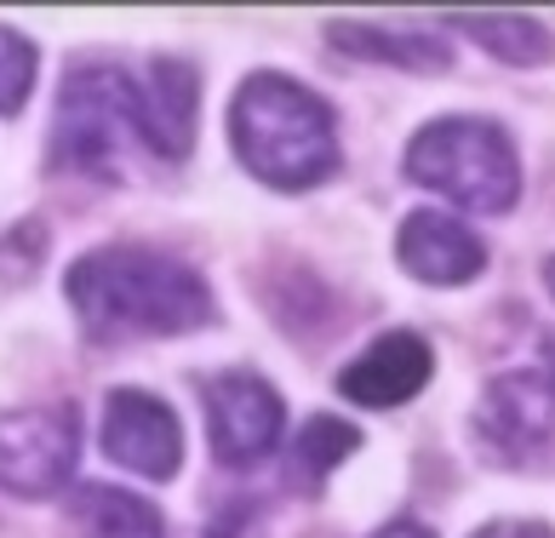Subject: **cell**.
<instances>
[{"label":"cell","instance_id":"6da1fadb","mask_svg":"<svg viewBox=\"0 0 555 538\" xmlns=\"http://www.w3.org/2000/svg\"><path fill=\"white\" fill-rule=\"evenodd\" d=\"M69 309L92 344L127 338H178L212 321V293L195 264L160 246H92L64 276Z\"/></svg>","mask_w":555,"mask_h":538},{"label":"cell","instance_id":"7a4b0ae2","mask_svg":"<svg viewBox=\"0 0 555 538\" xmlns=\"http://www.w3.org/2000/svg\"><path fill=\"white\" fill-rule=\"evenodd\" d=\"M230 143H235L241 167L263 178L270 190H315V183L338 172L333 103L275 69H258L235 87Z\"/></svg>","mask_w":555,"mask_h":538},{"label":"cell","instance_id":"3957f363","mask_svg":"<svg viewBox=\"0 0 555 538\" xmlns=\"http://www.w3.org/2000/svg\"><path fill=\"white\" fill-rule=\"evenodd\" d=\"M406 178L481 218H499L521 201L516 138L487 115H447V120H429L424 132H413V143H406Z\"/></svg>","mask_w":555,"mask_h":538},{"label":"cell","instance_id":"277c9868","mask_svg":"<svg viewBox=\"0 0 555 538\" xmlns=\"http://www.w3.org/2000/svg\"><path fill=\"white\" fill-rule=\"evenodd\" d=\"M127 143L155 155L138 75L115 64H75L64 87H57V110H52V167L87 172V178H120Z\"/></svg>","mask_w":555,"mask_h":538},{"label":"cell","instance_id":"5b68a950","mask_svg":"<svg viewBox=\"0 0 555 538\" xmlns=\"http://www.w3.org/2000/svg\"><path fill=\"white\" fill-rule=\"evenodd\" d=\"M469 430L492 464H532L555 441V372H499L469 412Z\"/></svg>","mask_w":555,"mask_h":538},{"label":"cell","instance_id":"8992f818","mask_svg":"<svg viewBox=\"0 0 555 538\" xmlns=\"http://www.w3.org/2000/svg\"><path fill=\"white\" fill-rule=\"evenodd\" d=\"M201 401H207V441L212 459L223 470H253L258 459H270L281 430H286V401L275 396V384L263 372H212L201 384Z\"/></svg>","mask_w":555,"mask_h":538},{"label":"cell","instance_id":"52a82bcc","mask_svg":"<svg viewBox=\"0 0 555 538\" xmlns=\"http://www.w3.org/2000/svg\"><path fill=\"white\" fill-rule=\"evenodd\" d=\"M80 430L69 407H17L0 412V487L12 499H52L69 487Z\"/></svg>","mask_w":555,"mask_h":538},{"label":"cell","instance_id":"ba28073f","mask_svg":"<svg viewBox=\"0 0 555 538\" xmlns=\"http://www.w3.org/2000/svg\"><path fill=\"white\" fill-rule=\"evenodd\" d=\"M98 447L104 459L132 470V475H150V482H172L183 470V424L178 412L150 396V389H132L120 384L104 396V419H98Z\"/></svg>","mask_w":555,"mask_h":538},{"label":"cell","instance_id":"9c48e42d","mask_svg":"<svg viewBox=\"0 0 555 538\" xmlns=\"http://www.w3.org/2000/svg\"><path fill=\"white\" fill-rule=\"evenodd\" d=\"M429 372H436L429 338L413 333V326H389V333H378L356 361L338 367L333 384H338V396L356 401V407H401L429 384Z\"/></svg>","mask_w":555,"mask_h":538},{"label":"cell","instance_id":"30bf717a","mask_svg":"<svg viewBox=\"0 0 555 538\" xmlns=\"http://www.w3.org/2000/svg\"><path fill=\"white\" fill-rule=\"evenodd\" d=\"M396 258H401L406 276L424 281V286H469L487 269V241L469 230L464 218L418 206V213H406L401 230H396Z\"/></svg>","mask_w":555,"mask_h":538},{"label":"cell","instance_id":"8fae6325","mask_svg":"<svg viewBox=\"0 0 555 538\" xmlns=\"http://www.w3.org/2000/svg\"><path fill=\"white\" fill-rule=\"evenodd\" d=\"M143 87V120H150V143L160 161H183L195 143V103H201V75L183 57H150L138 75Z\"/></svg>","mask_w":555,"mask_h":538},{"label":"cell","instance_id":"7c38bea8","mask_svg":"<svg viewBox=\"0 0 555 538\" xmlns=\"http://www.w3.org/2000/svg\"><path fill=\"white\" fill-rule=\"evenodd\" d=\"M338 52L361 57V64H396L413 75H447L452 69V47L429 29H401V24H333L326 29Z\"/></svg>","mask_w":555,"mask_h":538},{"label":"cell","instance_id":"4fadbf2b","mask_svg":"<svg viewBox=\"0 0 555 538\" xmlns=\"http://www.w3.org/2000/svg\"><path fill=\"white\" fill-rule=\"evenodd\" d=\"M447 29H459L469 47L492 52L509 69H539L555 57V35L532 12H447Z\"/></svg>","mask_w":555,"mask_h":538},{"label":"cell","instance_id":"5bb4252c","mask_svg":"<svg viewBox=\"0 0 555 538\" xmlns=\"http://www.w3.org/2000/svg\"><path fill=\"white\" fill-rule=\"evenodd\" d=\"M69 515L80 538H167V522H160V510L150 499H138L127 487H104V482L80 487Z\"/></svg>","mask_w":555,"mask_h":538},{"label":"cell","instance_id":"9a60e30c","mask_svg":"<svg viewBox=\"0 0 555 538\" xmlns=\"http://www.w3.org/2000/svg\"><path fill=\"white\" fill-rule=\"evenodd\" d=\"M361 447V436H356V424H344V419H326V412H315L310 424L298 430L293 441H286V464H281V475H286V487L293 492H315L326 487V475H333L349 452Z\"/></svg>","mask_w":555,"mask_h":538},{"label":"cell","instance_id":"2e32d148","mask_svg":"<svg viewBox=\"0 0 555 538\" xmlns=\"http://www.w3.org/2000/svg\"><path fill=\"white\" fill-rule=\"evenodd\" d=\"M35 87V47L17 29H0V115H17Z\"/></svg>","mask_w":555,"mask_h":538},{"label":"cell","instance_id":"e0dca14e","mask_svg":"<svg viewBox=\"0 0 555 538\" xmlns=\"http://www.w3.org/2000/svg\"><path fill=\"white\" fill-rule=\"evenodd\" d=\"M40 258H47V230L40 223H17V230L0 235V281H29Z\"/></svg>","mask_w":555,"mask_h":538},{"label":"cell","instance_id":"ac0fdd59","mask_svg":"<svg viewBox=\"0 0 555 538\" xmlns=\"http://www.w3.org/2000/svg\"><path fill=\"white\" fill-rule=\"evenodd\" d=\"M476 538H555L544 522H487Z\"/></svg>","mask_w":555,"mask_h":538},{"label":"cell","instance_id":"d6986e66","mask_svg":"<svg viewBox=\"0 0 555 538\" xmlns=\"http://www.w3.org/2000/svg\"><path fill=\"white\" fill-rule=\"evenodd\" d=\"M373 538H436V533H429L424 522H384Z\"/></svg>","mask_w":555,"mask_h":538},{"label":"cell","instance_id":"ffe728a7","mask_svg":"<svg viewBox=\"0 0 555 538\" xmlns=\"http://www.w3.org/2000/svg\"><path fill=\"white\" fill-rule=\"evenodd\" d=\"M544 286H550V298H555V253L544 258Z\"/></svg>","mask_w":555,"mask_h":538},{"label":"cell","instance_id":"44dd1931","mask_svg":"<svg viewBox=\"0 0 555 538\" xmlns=\"http://www.w3.org/2000/svg\"><path fill=\"white\" fill-rule=\"evenodd\" d=\"M550 367H555V349H550Z\"/></svg>","mask_w":555,"mask_h":538}]
</instances>
